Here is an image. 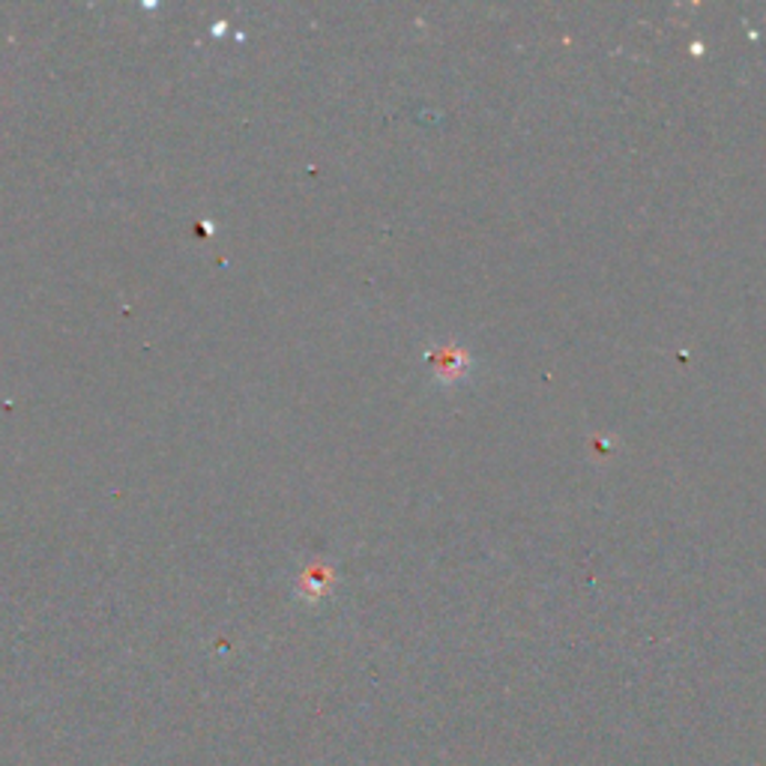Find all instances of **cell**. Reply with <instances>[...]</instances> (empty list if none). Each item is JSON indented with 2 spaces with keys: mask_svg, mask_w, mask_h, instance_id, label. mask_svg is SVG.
I'll use <instances>...</instances> for the list:
<instances>
[{
  "mask_svg": "<svg viewBox=\"0 0 766 766\" xmlns=\"http://www.w3.org/2000/svg\"><path fill=\"white\" fill-rule=\"evenodd\" d=\"M425 363L432 365V372L444 386H455L462 383L470 369H474V360L470 353L464 351L462 344H437V348H428L425 351Z\"/></svg>",
  "mask_w": 766,
  "mask_h": 766,
  "instance_id": "cell-1",
  "label": "cell"
},
{
  "mask_svg": "<svg viewBox=\"0 0 766 766\" xmlns=\"http://www.w3.org/2000/svg\"><path fill=\"white\" fill-rule=\"evenodd\" d=\"M330 581H333V572L323 569V566H312V569H306L303 572V590H309L312 596L327 593Z\"/></svg>",
  "mask_w": 766,
  "mask_h": 766,
  "instance_id": "cell-2",
  "label": "cell"
}]
</instances>
